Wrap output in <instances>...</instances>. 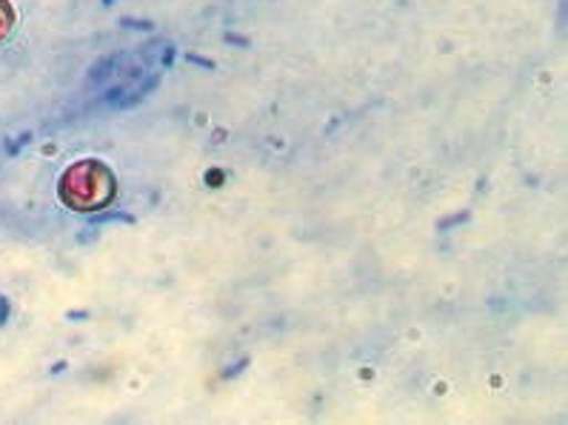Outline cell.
I'll return each instance as SVG.
<instances>
[{
	"label": "cell",
	"mask_w": 568,
	"mask_h": 425,
	"mask_svg": "<svg viewBox=\"0 0 568 425\" xmlns=\"http://www.w3.org/2000/svg\"><path fill=\"white\" fill-rule=\"evenodd\" d=\"M118 183L101 160H81L63 172L58 194L74 212H101L114 200Z\"/></svg>",
	"instance_id": "6da1fadb"
},
{
	"label": "cell",
	"mask_w": 568,
	"mask_h": 425,
	"mask_svg": "<svg viewBox=\"0 0 568 425\" xmlns=\"http://www.w3.org/2000/svg\"><path fill=\"white\" fill-rule=\"evenodd\" d=\"M14 27V9L9 0H0V40L7 38Z\"/></svg>",
	"instance_id": "7a4b0ae2"
}]
</instances>
